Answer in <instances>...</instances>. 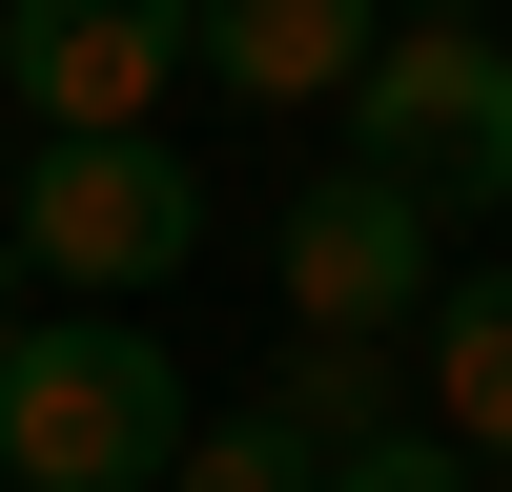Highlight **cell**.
<instances>
[{
	"label": "cell",
	"mask_w": 512,
	"mask_h": 492,
	"mask_svg": "<svg viewBox=\"0 0 512 492\" xmlns=\"http://www.w3.org/2000/svg\"><path fill=\"white\" fill-rule=\"evenodd\" d=\"M390 21H492V0H390Z\"/></svg>",
	"instance_id": "11"
},
{
	"label": "cell",
	"mask_w": 512,
	"mask_h": 492,
	"mask_svg": "<svg viewBox=\"0 0 512 492\" xmlns=\"http://www.w3.org/2000/svg\"><path fill=\"white\" fill-rule=\"evenodd\" d=\"M431 431H472L492 472H512V267H472V287H431Z\"/></svg>",
	"instance_id": "7"
},
{
	"label": "cell",
	"mask_w": 512,
	"mask_h": 492,
	"mask_svg": "<svg viewBox=\"0 0 512 492\" xmlns=\"http://www.w3.org/2000/svg\"><path fill=\"white\" fill-rule=\"evenodd\" d=\"M267 267H287V308H308V328H431L451 226H431L410 185H369V164H328V185L267 226Z\"/></svg>",
	"instance_id": "5"
},
{
	"label": "cell",
	"mask_w": 512,
	"mask_h": 492,
	"mask_svg": "<svg viewBox=\"0 0 512 492\" xmlns=\"http://www.w3.org/2000/svg\"><path fill=\"white\" fill-rule=\"evenodd\" d=\"M349 164L410 185L431 226H512V41L492 21H390L349 62Z\"/></svg>",
	"instance_id": "3"
},
{
	"label": "cell",
	"mask_w": 512,
	"mask_h": 492,
	"mask_svg": "<svg viewBox=\"0 0 512 492\" xmlns=\"http://www.w3.org/2000/svg\"><path fill=\"white\" fill-rule=\"evenodd\" d=\"M164 451H185V369L123 308L0 328V472L21 492H164Z\"/></svg>",
	"instance_id": "1"
},
{
	"label": "cell",
	"mask_w": 512,
	"mask_h": 492,
	"mask_svg": "<svg viewBox=\"0 0 512 492\" xmlns=\"http://www.w3.org/2000/svg\"><path fill=\"white\" fill-rule=\"evenodd\" d=\"M205 62V0H0V103L21 123H144Z\"/></svg>",
	"instance_id": "4"
},
{
	"label": "cell",
	"mask_w": 512,
	"mask_h": 492,
	"mask_svg": "<svg viewBox=\"0 0 512 492\" xmlns=\"http://www.w3.org/2000/svg\"><path fill=\"white\" fill-rule=\"evenodd\" d=\"M0 205H21V103H0Z\"/></svg>",
	"instance_id": "12"
},
{
	"label": "cell",
	"mask_w": 512,
	"mask_h": 492,
	"mask_svg": "<svg viewBox=\"0 0 512 492\" xmlns=\"http://www.w3.org/2000/svg\"><path fill=\"white\" fill-rule=\"evenodd\" d=\"M0 492H21V472H0Z\"/></svg>",
	"instance_id": "13"
},
{
	"label": "cell",
	"mask_w": 512,
	"mask_h": 492,
	"mask_svg": "<svg viewBox=\"0 0 512 492\" xmlns=\"http://www.w3.org/2000/svg\"><path fill=\"white\" fill-rule=\"evenodd\" d=\"M164 492H328V431H308L287 390H246V410H185Z\"/></svg>",
	"instance_id": "8"
},
{
	"label": "cell",
	"mask_w": 512,
	"mask_h": 492,
	"mask_svg": "<svg viewBox=\"0 0 512 492\" xmlns=\"http://www.w3.org/2000/svg\"><path fill=\"white\" fill-rule=\"evenodd\" d=\"M369 41H390V0H205V82L226 103H349Z\"/></svg>",
	"instance_id": "6"
},
{
	"label": "cell",
	"mask_w": 512,
	"mask_h": 492,
	"mask_svg": "<svg viewBox=\"0 0 512 492\" xmlns=\"http://www.w3.org/2000/svg\"><path fill=\"white\" fill-rule=\"evenodd\" d=\"M21 267L41 287H82V308H123V287H185V246H205V185H185V144L164 123H21Z\"/></svg>",
	"instance_id": "2"
},
{
	"label": "cell",
	"mask_w": 512,
	"mask_h": 492,
	"mask_svg": "<svg viewBox=\"0 0 512 492\" xmlns=\"http://www.w3.org/2000/svg\"><path fill=\"white\" fill-rule=\"evenodd\" d=\"M328 492H492V451H472V431H431V410H390V431L328 451Z\"/></svg>",
	"instance_id": "10"
},
{
	"label": "cell",
	"mask_w": 512,
	"mask_h": 492,
	"mask_svg": "<svg viewBox=\"0 0 512 492\" xmlns=\"http://www.w3.org/2000/svg\"><path fill=\"white\" fill-rule=\"evenodd\" d=\"M267 390H287V410H308V431H328V451H349V431H390V390H410V369H390V328H308V349H287V369H267Z\"/></svg>",
	"instance_id": "9"
},
{
	"label": "cell",
	"mask_w": 512,
	"mask_h": 492,
	"mask_svg": "<svg viewBox=\"0 0 512 492\" xmlns=\"http://www.w3.org/2000/svg\"><path fill=\"white\" fill-rule=\"evenodd\" d=\"M492 492H512V472H492Z\"/></svg>",
	"instance_id": "14"
}]
</instances>
